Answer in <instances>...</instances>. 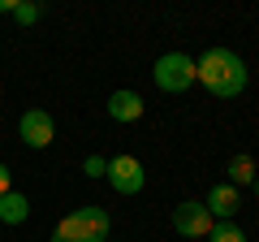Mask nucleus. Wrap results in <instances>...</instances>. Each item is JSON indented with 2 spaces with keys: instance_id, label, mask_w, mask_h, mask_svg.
<instances>
[{
  "instance_id": "f257e3e1",
  "label": "nucleus",
  "mask_w": 259,
  "mask_h": 242,
  "mask_svg": "<svg viewBox=\"0 0 259 242\" xmlns=\"http://www.w3.org/2000/svg\"><path fill=\"white\" fill-rule=\"evenodd\" d=\"M194 83H203L216 100H233L246 91V61L229 48H212L194 61Z\"/></svg>"
},
{
  "instance_id": "f03ea898",
  "label": "nucleus",
  "mask_w": 259,
  "mask_h": 242,
  "mask_svg": "<svg viewBox=\"0 0 259 242\" xmlns=\"http://www.w3.org/2000/svg\"><path fill=\"white\" fill-rule=\"evenodd\" d=\"M151 78H156L160 91L182 95L186 87L194 83V56H186V52H164V56L156 61V69H151Z\"/></svg>"
},
{
  "instance_id": "7ed1b4c3",
  "label": "nucleus",
  "mask_w": 259,
  "mask_h": 242,
  "mask_svg": "<svg viewBox=\"0 0 259 242\" xmlns=\"http://www.w3.org/2000/svg\"><path fill=\"white\" fill-rule=\"evenodd\" d=\"M104 177L112 182L117 195H139V190L147 186V169H143V160H134V156H112Z\"/></svg>"
},
{
  "instance_id": "20e7f679",
  "label": "nucleus",
  "mask_w": 259,
  "mask_h": 242,
  "mask_svg": "<svg viewBox=\"0 0 259 242\" xmlns=\"http://www.w3.org/2000/svg\"><path fill=\"white\" fill-rule=\"evenodd\" d=\"M212 212H207L203 204H194V199H186V204L173 208V229L182 233V238H207L212 233Z\"/></svg>"
},
{
  "instance_id": "39448f33",
  "label": "nucleus",
  "mask_w": 259,
  "mask_h": 242,
  "mask_svg": "<svg viewBox=\"0 0 259 242\" xmlns=\"http://www.w3.org/2000/svg\"><path fill=\"white\" fill-rule=\"evenodd\" d=\"M18 134H22L26 147H48V143L56 139V126H52V117H48L44 108H30V112H22Z\"/></svg>"
},
{
  "instance_id": "423d86ee",
  "label": "nucleus",
  "mask_w": 259,
  "mask_h": 242,
  "mask_svg": "<svg viewBox=\"0 0 259 242\" xmlns=\"http://www.w3.org/2000/svg\"><path fill=\"white\" fill-rule=\"evenodd\" d=\"M69 216H74V225L82 229L87 242H108V233H112V216L104 212V208H78V212H69Z\"/></svg>"
},
{
  "instance_id": "0eeeda50",
  "label": "nucleus",
  "mask_w": 259,
  "mask_h": 242,
  "mask_svg": "<svg viewBox=\"0 0 259 242\" xmlns=\"http://www.w3.org/2000/svg\"><path fill=\"white\" fill-rule=\"evenodd\" d=\"M207 212H212V221H229L233 212L242 208V199H238V186H229V182H216L212 190H207Z\"/></svg>"
},
{
  "instance_id": "6e6552de",
  "label": "nucleus",
  "mask_w": 259,
  "mask_h": 242,
  "mask_svg": "<svg viewBox=\"0 0 259 242\" xmlns=\"http://www.w3.org/2000/svg\"><path fill=\"white\" fill-rule=\"evenodd\" d=\"M143 108H147V104H143L139 91H112L108 95V117L112 121H139Z\"/></svg>"
},
{
  "instance_id": "1a4fd4ad",
  "label": "nucleus",
  "mask_w": 259,
  "mask_h": 242,
  "mask_svg": "<svg viewBox=\"0 0 259 242\" xmlns=\"http://www.w3.org/2000/svg\"><path fill=\"white\" fill-rule=\"evenodd\" d=\"M30 216V199L18 195V190H9V195H0V221L5 225H22Z\"/></svg>"
},
{
  "instance_id": "9d476101",
  "label": "nucleus",
  "mask_w": 259,
  "mask_h": 242,
  "mask_svg": "<svg viewBox=\"0 0 259 242\" xmlns=\"http://www.w3.org/2000/svg\"><path fill=\"white\" fill-rule=\"evenodd\" d=\"M255 177H259V169H255L250 156H233L229 160V186H255Z\"/></svg>"
},
{
  "instance_id": "9b49d317",
  "label": "nucleus",
  "mask_w": 259,
  "mask_h": 242,
  "mask_svg": "<svg viewBox=\"0 0 259 242\" xmlns=\"http://www.w3.org/2000/svg\"><path fill=\"white\" fill-rule=\"evenodd\" d=\"M207 242H246V233H242L233 221H216L212 233H207Z\"/></svg>"
},
{
  "instance_id": "f8f14e48",
  "label": "nucleus",
  "mask_w": 259,
  "mask_h": 242,
  "mask_svg": "<svg viewBox=\"0 0 259 242\" xmlns=\"http://www.w3.org/2000/svg\"><path fill=\"white\" fill-rule=\"evenodd\" d=\"M52 242H87V238H82V229L74 225V216H65V221L52 229Z\"/></svg>"
},
{
  "instance_id": "ddd939ff",
  "label": "nucleus",
  "mask_w": 259,
  "mask_h": 242,
  "mask_svg": "<svg viewBox=\"0 0 259 242\" xmlns=\"http://www.w3.org/2000/svg\"><path fill=\"white\" fill-rule=\"evenodd\" d=\"M39 13H44V9H39V5H26V0H18V5H13V18H18L22 26H30V22H39Z\"/></svg>"
},
{
  "instance_id": "4468645a",
  "label": "nucleus",
  "mask_w": 259,
  "mask_h": 242,
  "mask_svg": "<svg viewBox=\"0 0 259 242\" xmlns=\"http://www.w3.org/2000/svg\"><path fill=\"white\" fill-rule=\"evenodd\" d=\"M82 173L87 177H104V173H108V160H104V156H87L82 160Z\"/></svg>"
},
{
  "instance_id": "2eb2a0df",
  "label": "nucleus",
  "mask_w": 259,
  "mask_h": 242,
  "mask_svg": "<svg viewBox=\"0 0 259 242\" xmlns=\"http://www.w3.org/2000/svg\"><path fill=\"white\" fill-rule=\"evenodd\" d=\"M9 190H13V177H9V169L0 165V195H9Z\"/></svg>"
},
{
  "instance_id": "dca6fc26",
  "label": "nucleus",
  "mask_w": 259,
  "mask_h": 242,
  "mask_svg": "<svg viewBox=\"0 0 259 242\" xmlns=\"http://www.w3.org/2000/svg\"><path fill=\"white\" fill-rule=\"evenodd\" d=\"M13 5H18V0H0V13H13Z\"/></svg>"
},
{
  "instance_id": "f3484780",
  "label": "nucleus",
  "mask_w": 259,
  "mask_h": 242,
  "mask_svg": "<svg viewBox=\"0 0 259 242\" xmlns=\"http://www.w3.org/2000/svg\"><path fill=\"white\" fill-rule=\"evenodd\" d=\"M255 195H259V177H255Z\"/></svg>"
}]
</instances>
